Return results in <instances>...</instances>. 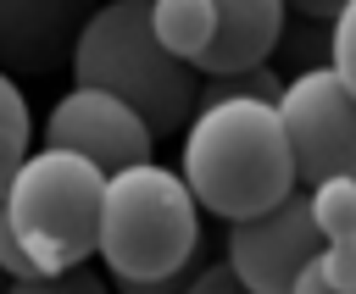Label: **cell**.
Returning <instances> with one entry per match:
<instances>
[{
	"label": "cell",
	"instance_id": "e0dca14e",
	"mask_svg": "<svg viewBox=\"0 0 356 294\" xmlns=\"http://www.w3.org/2000/svg\"><path fill=\"white\" fill-rule=\"evenodd\" d=\"M317 272H323L334 288L356 294V244H323V250H317Z\"/></svg>",
	"mask_w": 356,
	"mask_h": 294
},
{
	"label": "cell",
	"instance_id": "4fadbf2b",
	"mask_svg": "<svg viewBox=\"0 0 356 294\" xmlns=\"http://www.w3.org/2000/svg\"><path fill=\"white\" fill-rule=\"evenodd\" d=\"M211 100H267V105H278V100H284V83H278V72H273V67L200 78V105H211Z\"/></svg>",
	"mask_w": 356,
	"mask_h": 294
},
{
	"label": "cell",
	"instance_id": "277c9868",
	"mask_svg": "<svg viewBox=\"0 0 356 294\" xmlns=\"http://www.w3.org/2000/svg\"><path fill=\"white\" fill-rule=\"evenodd\" d=\"M100 200H106V172L72 150L44 144L17 166V178L6 183V211L33 272L83 266L100 250Z\"/></svg>",
	"mask_w": 356,
	"mask_h": 294
},
{
	"label": "cell",
	"instance_id": "7a4b0ae2",
	"mask_svg": "<svg viewBox=\"0 0 356 294\" xmlns=\"http://www.w3.org/2000/svg\"><path fill=\"white\" fill-rule=\"evenodd\" d=\"M72 83L128 100L150 133H178L200 111L195 61L172 55L150 28V0H100L72 44Z\"/></svg>",
	"mask_w": 356,
	"mask_h": 294
},
{
	"label": "cell",
	"instance_id": "9c48e42d",
	"mask_svg": "<svg viewBox=\"0 0 356 294\" xmlns=\"http://www.w3.org/2000/svg\"><path fill=\"white\" fill-rule=\"evenodd\" d=\"M284 11H289L284 0H217V39L195 61V72L222 78V72L267 67L273 44L284 39Z\"/></svg>",
	"mask_w": 356,
	"mask_h": 294
},
{
	"label": "cell",
	"instance_id": "9a60e30c",
	"mask_svg": "<svg viewBox=\"0 0 356 294\" xmlns=\"http://www.w3.org/2000/svg\"><path fill=\"white\" fill-rule=\"evenodd\" d=\"M328 67L345 78V89L356 94V0L334 17V33H328Z\"/></svg>",
	"mask_w": 356,
	"mask_h": 294
},
{
	"label": "cell",
	"instance_id": "52a82bcc",
	"mask_svg": "<svg viewBox=\"0 0 356 294\" xmlns=\"http://www.w3.org/2000/svg\"><path fill=\"white\" fill-rule=\"evenodd\" d=\"M44 144H50V150H72V155L95 161V166L111 178V172H122V166L150 161L156 133H150V122H145L128 100H117V94H106V89H78V83H72V89L50 105V116H44Z\"/></svg>",
	"mask_w": 356,
	"mask_h": 294
},
{
	"label": "cell",
	"instance_id": "5b68a950",
	"mask_svg": "<svg viewBox=\"0 0 356 294\" xmlns=\"http://www.w3.org/2000/svg\"><path fill=\"white\" fill-rule=\"evenodd\" d=\"M278 116L295 150V178L306 189L323 178H356V94L334 67L295 72L284 83Z\"/></svg>",
	"mask_w": 356,
	"mask_h": 294
},
{
	"label": "cell",
	"instance_id": "2e32d148",
	"mask_svg": "<svg viewBox=\"0 0 356 294\" xmlns=\"http://www.w3.org/2000/svg\"><path fill=\"white\" fill-rule=\"evenodd\" d=\"M195 272H200V255L189 266H178V272H161V277H111V288L117 294H184Z\"/></svg>",
	"mask_w": 356,
	"mask_h": 294
},
{
	"label": "cell",
	"instance_id": "3957f363",
	"mask_svg": "<svg viewBox=\"0 0 356 294\" xmlns=\"http://www.w3.org/2000/svg\"><path fill=\"white\" fill-rule=\"evenodd\" d=\"M111 277H161L200 255V200L184 172L156 161L122 166L106 178L100 200V250Z\"/></svg>",
	"mask_w": 356,
	"mask_h": 294
},
{
	"label": "cell",
	"instance_id": "8fae6325",
	"mask_svg": "<svg viewBox=\"0 0 356 294\" xmlns=\"http://www.w3.org/2000/svg\"><path fill=\"white\" fill-rule=\"evenodd\" d=\"M33 155V116L11 72H0V194L17 178V166Z\"/></svg>",
	"mask_w": 356,
	"mask_h": 294
},
{
	"label": "cell",
	"instance_id": "30bf717a",
	"mask_svg": "<svg viewBox=\"0 0 356 294\" xmlns=\"http://www.w3.org/2000/svg\"><path fill=\"white\" fill-rule=\"evenodd\" d=\"M150 28L172 55L200 61L217 39V0H150Z\"/></svg>",
	"mask_w": 356,
	"mask_h": 294
},
{
	"label": "cell",
	"instance_id": "ac0fdd59",
	"mask_svg": "<svg viewBox=\"0 0 356 294\" xmlns=\"http://www.w3.org/2000/svg\"><path fill=\"white\" fill-rule=\"evenodd\" d=\"M184 294H250V288H245V277H239L228 261H211V266H200V272L189 277Z\"/></svg>",
	"mask_w": 356,
	"mask_h": 294
},
{
	"label": "cell",
	"instance_id": "8992f818",
	"mask_svg": "<svg viewBox=\"0 0 356 294\" xmlns=\"http://www.w3.org/2000/svg\"><path fill=\"white\" fill-rule=\"evenodd\" d=\"M317 250H323V233L312 216V189H295L278 205L228 222V266L245 277L250 294H289L300 266Z\"/></svg>",
	"mask_w": 356,
	"mask_h": 294
},
{
	"label": "cell",
	"instance_id": "ba28073f",
	"mask_svg": "<svg viewBox=\"0 0 356 294\" xmlns=\"http://www.w3.org/2000/svg\"><path fill=\"white\" fill-rule=\"evenodd\" d=\"M100 0H0V72H56Z\"/></svg>",
	"mask_w": 356,
	"mask_h": 294
},
{
	"label": "cell",
	"instance_id": "7c38bea8",
	"mask_svg": "<svg viewBox=\"0 0 356 294\" xmlns=\"http://www.w3.org/2000/svg\"><path fill=\"white\" fill-rule=\"evenodd\" d=\"M312 216H317L323 244H356V178L312 183Z\"/></svg>",
	"mask_w": 356,
	"mask_h": 294
},
{
	"label": "cell",
	"instance_id": "6da1fadb",
	"mask_svg": "<svg viewBox=\"0 0 356 294\" xmlns=\"http://www.w3.org/2000/svg\"><path fill=\"white\" fill-rule=\"evenodd\" d=\"M184 183L200 211L239 222L300 189L295 150L278 105L267 100H211L189 116L184 133Z\"/></svg>",
	"mask_w": 356,
	"mask_h": 294
},
{
	"label": "cell",
	"instance_id": "d6986e66",
	"mask_svg": "<svg viewBox=\"0 0 356 294\" xmlns=\"http://www.w3.org/2000/svg\"><path fill=\"white\" fill-rule=\"evenodd\" d=\"M0 272H6V277H33V261H28L22 244H17V227H11L6 194H0Z\"/></svg>",
	"mask_w": 356,
	"mask_h": 294
},
{
	"label": "cell",
	"instance_id": "44dd1931",
	"mask_svg": "<svg viewBox=\"0 0 356 294\" xmlns=\"http://www.w3.org/2000/svg\"><path fill=\"white\" fill-rule=\"evenodd\" d=\"M289 294H345V288H334V283L317 272V255H312V261L300 266V277H295V288H289Z\"/></svg>",
	"mask_w": 356,
	"mask_h": 294
},
{
	"label": "cell",
	"instance_id": "ffe728a7",
	"mask_svg": "<svg viewBox=\"0 0 356 294\" xmlns=\"http://www.w3.org/2000/svg\"><path fill=\"white\" fill-rule=\"evenodd\" d=\"M284 6H289V11H300L306 22H334L350 0H284Z\"/></svg>",
	"mask_w": 356,
	"mask_h": 294
},
{
	"label": "cell",
	"instance_id": "5bb4252c",
	"mask_svg": "<svg viewBox=\"0 0 356 294\" xmlns=\"http://www.w3.org/2000/svg\"><path fill=\"white\" fill-rule=\"evenodd\" d=\"M6 294H111V283L89 266H67V272H33V277H11Z\"/></svg>",
	"mask_w": 356,
	"mask_h": 294
}]
</instances>
